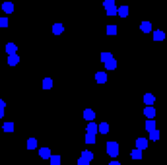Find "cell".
Returning a JSON list of instances; mask_svg holds the SVG:
<instances>
[{"label":"cell","instance_id":"30bf717a","mask_svg":"<svg viewBox=\"0 0 167 165\" xmlns=\"http://www.w3.org/2000/svg\"><path fill=\"white\" fill-rule=\"evenodd\" d=\"M39 158L51 159V150H49V148H41V150H39Z\"/></svg>","mask_w":167,"mask_h":165},{"label":"cell","instance_id":"8fae6325","mask_svg":"<svg viewBox=\"0 0 167 165\" xmlns=\"http://www.w3.org/2000/svg\"><path fill=\"white\" fill-rule=\"evenodd\" d=\"M144 103H146V105H154V103H156V95H154V93H146V95H144Z\"/></svg>","mask_w":167,"mask_h":165},{"label":"cell","instance_id":"3957f363","mask_svg":"<svg viewBox=\"0 0 167 165\" xmlns=\"http://www.w3.org/2000/svg\"><path fill=\"white\" fill-rule=\"evenodd\" d=\"M91 159H93V154L89 150H84V154L80 155V159H78V165H88Z\"/></svg>","mask_w":167,"mask_h":165},{"label":"cell","instance_id":"d6986e66","mask_svg":"<svg viewBox=\"0 0 167 165\" xmlns=\"http://www.w3.org/2000/svg\"><path fill=\"white\" fill-rule=\"evenodd\" d=\"M62 31H64V26H62V23H55V26H52V33H55V35H60Z\"/></svg>","mask_w":167,"mask_h":165},{"label":"cell","instance_id":"ba28073f","mask_svg":"<svg viewBox=\"0 0 167 165\" xmlns=\"http://www.w3.org/2000/svg\"><path fill=\"white\" fill-rule=\"evenodd\" d=\"M95 82L97 84H105V82H107V72H97L95 74Z\"/></svg>","mask_w":167,"mask_h":165},{"label":"cell","instance_id":"2e32d148","mask_svg":"<svg viewBox=\"0 0 167 165\" xmlns=\"http://www.w3.org/2000/svg\"><path fill=\"white\" fill-rule=\"evenodd\" d=\"M84 118H85L88 122H89V121H93V118H95V113H93L91 109H85V111H84Z\"/></svg>","mask_w":167,"mask_h":165},{"label":"cell","instance_id":"9a60e30c","mask_svg":"<svg viewBox=\"0 0 167 165\" xmlns=\"http://www.w3.org/2000/svg\"><path fill=\"white\" fill-rule=\"evenodd\" d=\"M16 51H18V45L16 43H6V52L8 55H14Z\"/></svg>","mask_w":167,"mask_h":165},{"label":"cell","instance_id":"cb8c5ba5","mask_svg":"<svg viewBox=\"0 0 167 165\" xmlns=\"http://www.w3.org/2000/svg\"><path fill=\"white\" fill-rule=\"evenodd\" d=\"M150 140H160V130H157V128L150 130Z\"/></svg>","mask_w":167,"mask_h":165},{"label":"cell","instance_id":"4316f807","mask_svg":"<svg viewBox=\"0 0 167 165\" xmlns=\"http://www.w3.org/2000/svg\"><path fill=\"white\" fill-rule=\"evenodd\" d=\"M111 52H107V51H105V52H101V55H99V60H101V62H105V60H109V58H111Z\"/></svg>","mask_w":167,"mask_h":165},{"label":"cell","instance_id":"ffe728a7","mask_svg":"<svg viewBox=\"0 0 167 165\" xmlns=\"http://www.w3.org/2000/svg\"><path fill=\"white\" fill-rule=\"evenodd\" d=\"M85 144H88V146H91V144H95V134H91V132H88V134H85Z\"/></svg>","mask_w":167,"mask_h":165},{"label":"cell","instance_id":"d4e9b609","mask_svg":"<svg viewBox=\"0 0 167 165\" xmlns=\"http://www.w3.org/2000/svg\"><path fill=\"white\" fill-rule=\"evenodd\" d=\"M52 88V80L51 78H45L43 80V89H51Z\"/></svg>","mask_w":167,"mask_h":165},{"label":"cell","instance_id":"f546056e","mask_svg":"<svg viewBox=\"0 0 167 165\" xmlns=\"http://www.w3.org/2000/svg\"><path fill=\"white\" fill-rule=\"evenodd\" d=\"M10 23H8V18H0V27H8Z\"/></svg>","mask_w":167,"mask_h":165},{"label":"cell","instance_id":"8992f818","mask_svg":"<svg viewBox=\"0 0 167 165\" xmlns=\"http://www.w3.org/2000/svg\"><path fill=\"white\" fill-rule=\"evenodd\" d=\"M136 148H140V150L144 152L146 148H148V138H144V136H142V138H138V140H136Z\"/></svg>","mask_w":167,"mask_h":165},{"label":"cell","instance_id":"4dcf8cb0","mask_svg":"<svg viewBox=\"0 0 167 165\" xmlns=\"http://www.w3.org/2000/svg\"><path fill=\"white\" fill-rule=\"evenodd\" d=\"M0 107H2V109H4V107H6V103H4V99H0Z\"/></svg>","mask_w":167,"mask_h":165},{"label":"cell","instance_id":"6da1fadb","mask_svg":"<svg viewBox=\"0 0 167 165\" xmlns=\"http://www.w3.org/2000/svg\"><path fill=\"white\" fill-rule=\"evenodd\" d=\"M103 6L107 16H115L117 14V6H115V0H103Z\"/></svg>","mask_w":167,"mask_h":165},{"label":"cell","instance_id":"ac0fdd59","mask_svg":"<svg viewBox=\"0 0 167 165\" xmlns=\"http://www.w3.org/2000/svg\"><path fill=\"white\" fill-rule=\"evenodd\" d=\"M97 130H99L101 134H107V132H109V124H107V122H99V124H97Z\"/></svg>","mask_w":167,"mask_h":165},{"label":"cell","instance_id":"7402d4cb","mask_svg":"<svg viewBox=\"0 0 167 165\" xmlns=\"http://www.w3.org/2000/svg\"><path fill=\"white\" fill-rule=\"evenodd\" d=\"M156 128V121H154V118H148V121H146V130H154Z\"/></svg>","mask_w":167,"mask_h":165},{"label":"cell","instance_id":"44dd1931","mask_svg":"<svg viewBox=\"0 0 167 165\" xmlns=\"http://www.w3.org/2000/svg\"><path fill=\"white\" fill-rule=\"evenodd\" d=\"M130 158H132V159H142V150H140V148H136V150H132V154H130Z\"/></svg>","mask_w":167,"mask_h":165},{"label":"cell","instance_id":"7a4b0ae2","mask_svg":"<svg viewBox=\"0 0 167 165\" xmlns=\"http://www.w3.org/2000/svg\"><path fill=\"white\" fill-rule=\"evenodd\" d=\"M119 144L117 142H107V154L111 155V158H117V155H119Z\"/></svg>","mask_w":167,"mask_h":165},{"label":"cell","instance_id":"52a82bcc","mask_svg":"<svg viewBox=\"0 0 167 165\" xmlns=\"http://www.w3.org/2000/svg\"><path fill=\"white\" fill-rule=\"evenodd\" d=\"M117 14H119L121 18H126V16L130 14V8L128 6H119V8H117Z\"/></svg>","mask_w":167,"mask_h":165},{"label":"cell","instance_id":"1f68e13d","mask_svg":"<svg viewBox=\"0 0 167 165\" xmlns=\"http://www.w3.org/2000/svg\"><path fill=\"white\" fill-rule=\"evenodd\" d=\"M4 117V109H2V107H0V118H2Z\"/></svg>","mask_w":167,"mask_h":165},{"label":"cell","instance_id":"f1b7e54d","mask_svg":"<svg viewBox=\"0 0 167 165\" xmlns=\"http://www.w3.org/2000/svg\"><path fill=\"white\" fill-rule=\"evenodd\" d=\"M51 165H60V155H51Z\"/></svg>","mask_w":167,"mask_h":165},{"label":"cell","instance_id":"603a6c76","mask_svg":"<svg viewBox=\"0 0 167 165\" xmlns=\"http://www.w3.org/2000/svg\"><path fill=\"white\" fill-rule=\"evenodd\" d=\"M2 128H4V132H14V122H4Z\"/></svg>","mask_w":167,"mask_h":165},{"label":"cell","instance_id":"277c9868","mask_svg":"<svg viewBox=\"0 0 167 165\" xmlns=\"http://www.w3.org/2000/svg\"><path fill=\"white\" fill-rule=\"evenodd\" d=\"M144 117L146 118H154V117H156V109H154V105H146L144 107Z\"/></svg>","mask_w":167,"mask_h":165},{"label":"cell","instance_id":"7c38bea8","mask_svg":"<svg viewBox=\"0 0 167 165\" xmlns=\"http://www.w3.org/2000/svg\"><path fill=\"white\" fill-rule=\"evenodd\" d=\"M140 31L142 33H150V31H152V23H150V22H142L140 23Z\"/></svg>","mask_w":167,"mask_h":165},{"label":"cell","instance_id":"5bb4252c","mask_svg":"<svg viewBox=\"0 0 167 165\" xmlns=\"http://www.w3.org/2000/svg\"><path fill=\"white\" fill-rule=\"evenodd\" d=\"M2 10H4V14H12V12H14V4H12V2H4L2 4Z\"/></svg>","mask_w":167,"mask_h":165},{"label":"cell","instance_id":"484cf974","mask_svg":"<svg viewBox=\"0 0 167 165\" xmlns=\"http://www.w3.org/2000/svg\"><path fill=\"white\" fill-rule=\"evenodd\" d=\"M27 148H29V150H35V148H37V140L29 138V140H27Z\"/></svg>","mask_w":167,"mask_h":165},{"label":"cell","instance_id":"e0dca14e","mask_svg":"<svg viewBox=\"0 0 167 165\" xmlns=\"http://www.w3.org/2000/svg\"><path fill=\"white\" fill-rule=\"evenodd\" d=\"M85 132H91V134H95V132H99V130H97V124H95V122L89 121V122H88V128H85Z\"/></svg>","mask_w":167,"mask_h":165},{"label":"cell","instance_id":"5b68a950","mask_svg":"<svg viewBox=\"0 0 167 165\" xmlns=\"http://www.w3.org/2000/svg\"><path fill=\"white\" fill-rule=\"evenodd\" d=\"M105 70H117V66H119V64H117V60H115V56H111V58H109V60H105Z\"/></svg>","mask_w":167,"mask_h":165},{"label":"cell","instance_id":"4fadbf2b","mask_svg":"<svg viewBox=\"0 0 167 165\" xmlns=\"http://www.w3.org/2000/svg\"><path fill=\"white\" fill-rule=\"evenodd\" d=\"M163 39H165V31H161V29L154 31V41H163Z\"/></svg>","mask_w":167,"mask_h":165},{"label":"cell","instance_id":"9c48e42d","mask_svg":"<svg viewBox=\"0 0 167 165\" xmlns=\"http://www.w3.org/2000/svg\"><path fill=\"white\" fill-rule=\"evenodd\" d=\"M19 62V56H18V52H14V55H8V64L10 66H16Z\"/></svg>","mask_w":167,"mask_h":165},{"label":"cell","instance_id":"83f0119b","mask_svg":"<svg viewBox=\"0 0 167 165\" xmlns=\"http://www.w3.org/2000/svg\"><path fill=\"white\" fill-rule=\"evenodd\" d=\"M107 35H117V26H107Z\"/></svg>","mask_w":167,"mask_h":165}]
</instances>
